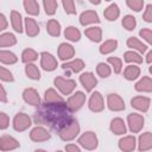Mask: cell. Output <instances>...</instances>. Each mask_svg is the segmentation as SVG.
<instances>
[{
  "label": "cell",
  "instance_id": "obj_1",
  "mask_svg": "<svg viewBox=\"0 0 152 152\" xmlns=\"http://www.w3.org/2000/svg\"><path fill=\"white\" fill-rule=\"evenodd\" d=\"M66 104L64 102L62 103H49V107L43 108L39 113L36 114V121L38 122H45L51 125L53 128L56 127H65L63 122H66Z\"/></svg>",
  "mask_w": 152,
  "mask_h": 152
},
{
  "label": "cell",
  "instance_id": "obj_2",
  "mask_svg": "<svg viewBox=\"0 0 152 152\" xmlns=\"http://www.w3.org/2000/svg\"><path fill=\"white\" fill-rule=\"evenodd\" d=\"M78 132H80V125L76 120H72L69 122V125H66L61 129L59 135L63 140H71L78 134Z\"/></svg>",
  "mask_w": 152,
  "mask_h": 152
},
{
  "label": "cell",
  "instance_id": "obj_3",
  "mask_svg": "<svg viewBox=\"0 0 152 152\" xmlns=\"http://www.w3.org/2000/svg\"><path fill=\"white\" fill-rule=\"evenodd\" d=\"M55 86L64 94V95H69L76 87L75 81L72 80H66L63 77H56L55 78Z\"/></svg>",
  "mask_w": 152,
  "mask_h": 152
},
{
  "label": "cell",
  "instance_id": "obj_4",
  "mask_svg": "<svg viewBox=\"0 0 152 152\" xmlns=\"http://www.w3.org/2000/svg\"><path fill=\"white\" fill-rule=\"evenodd\" d=\"M78 142L87 150H94L97 147V138L93 132H87L83 135H81Z\"/></svg>",
  "mask_w": 152,
  "mask_h": 152
},
{
  "label": "cell",
  "instance_id": "obj_5",
  "mask_svg": "<svg viewBox=\"0 0 152 152\" xmlns=\"http://www.w3.org/2000/svg\"><path fill=\"white\" fill-rule=\"evenodd\" d=\"M84 101H86V95L82 91H77L71 97H69L68 103H66V107L70 110L75 112V110H77V109H80L82 107V104L84 103Z\"/></svg>",
  "mask_w": 152,
  "mask_h": 152
},
{
  "label": "cell",
  "instance_id": "obj_6",
  "mask_svg": "<svg viewBox=\"0 0 152 152\" xmlns=\"http://www.w3.org/2000/svg\"><path fill=\"white\" fill-rule=\"evenodd\" d=\"M13 126H14V129L18 131V132L25 131L26 128H28V127L31 126V119H30L26 114L19 113V114H17L15 118H14Z\"/></svg>",
  "mask_w": 152,
  "mask_h": 152
},
{
  "label": "cell",
  "instance_id": "obj_7",
  "mask_svg": "<svg viewBox=\"0 0 152 152\" xmlns=\"http://www.w3.org/2000/svg\"><path fill=\"white\" fill-rule=\"evenodd\" d=\"M128 125H129V128L132 132L138 133L144 126V118L140 114L132 113L128 115Z\"/></svg>",
  "mask_w": 152,
  "mask_h": 152
},
{
  "label": "cell",
  "instance_id": "obj_8",
  "mask_svg": "<svg viewBox=\"0 0 152 152\" xmlns=\"http://www.w3.org/2000/svg\"><path fill=\"white\" fill-rule=\"evenodd\" d=\"M107 102H108V108L110 110L119 112V110L125 109V102H124V100L119 95H116V94H109L108 95V99H107Z\"/></svg>",
  "mask_w": 152,
  "mask_h": 152
},
{
  "label": "cell",
  "instance_id": "obj_9",
  "mask_svg": "<svg viewBox=\"0 0 152 152\" xmlns=\"http://www.w3.org/2000/svg\"><path fill=\"white\" fill-rule=\"evenodd\" d=\"M104 104H103V97L99 91H95L89 100V108L93 112H101L103 109Z\"/></svg>",
  "mask_w": 152,
  "mask_h": 152
},
{
  "label": "cell",
  "instance_id": "obj_10",
  "mask_svg": "<svg viewBox=\"0 0 152 152\" xmlns=\"http://www.w3.org/2000/svg\"><path fill=\"white\" fill-rule=\"evenodd\" d=\"M42 66L44 70H48V71H52L57 68V61L55 59V57L51 55V53H48V52H43L42 53Z\"/></svg>",
  "mask_w": 152,
  "mask_h": 152
},
{
  "label": "cell",
  "instance_id": "obj_11",
  "mask_svg": "<svg viewBox=\"0 0 152 152\" xmlns=\"http://www.w3.org/2000/svg\"><path fill=\"white\" fill-rule=\"evenodd\" d=\"M80 81H81L82 86L86 88L87 91H90L96 86V83H97L95 76L91 72H84V74H82L80 76Z\"/></svg>",
  "mask_w": 152,
  "mask_h": 152
},
{
  "label": "cell",
  "instance_id": "obj_12",
  "mask_svg": "<svg viewBox=\"0 0 152 152\" xmlns=\"http://www.w3.org/2000/svg\"><path fill=\"white\" fill-rule=\"evenodd\" d=\"M17 147H19V142L14 138H12L10 135H4L0 138V148L2 151H10V150H14Z\"/></svg>",
  "mask_w": 152,
  "mask_h": 152
},
{
  "label": "cell",
  "instance_id": "obj_13",
  "mask_svg": "<svg viewBox=\"0 0 152 152\" xmlns=\"http://www.w3.org/2000/svg\"><path fill=\"white\" fill-rule=\"evenodd\" d=\"M30 138L33 141H44L50 138V134L43 127H34L30 133Z\"/></svg>",
  "mask_w": 152,
  "mask_h": 152
},
{
  "label": "cell",
  "instance_id": "obj_14",
  "mask_svg": "<svg viewBox=\"0 0 152 152\" xmlns=\"http://www.w3.org/2000/svg\"><path fill=\"white\" fill-rule=\"evenodd\" d=\"M131 103H132V107H134L141 112H146L150 107V99L144 97V96H137V97L132 99Z\"/></svg>",
  "mask_w": 152,
  "mask_h": 152
},
{
  "label": "cell",
  "instance_id": "obj_15",
  "mask_svg": "<svg viewBox=\"0 0 152 152\" xmlns=\"http://www.w3.org/2000/svg\"><path fill=\"white\" fill-rule=\"evenodd\" d=\"M23 96H24V100H25L27 103L32 104V106H38V104H39V102H40L38 93H37L34 89H32V88L25 89V91H24Z\"/></svg>",
  "mask_w": 152,
  "mask_h": 152
},
{
  "label": "cell",
  "instance_id": "obj_16",
  "mask_svg": "<svg viewBox=\"0 0 152 152\" xmlns=\"http://www.w3.org/2000/svg\"><path fill=\"white\" fill-rule=\"evenodd\" d=\"M80 21L82 25H88V24H93V23H99V15L96 12L94 11H86L81 14L80 17Z\"/></svg>",
  "mask_w": 152,
  "mask_h": 152
},
{
  "label": "cell",
  "instance_id": "obj_17",
  "mask_svg": "<svg viewBox=\"0 0 152 152\" xmlns=\"http://www.w3.org/2000/svg\"><path fill=\"white\" fill-rule=\"evenodd\" d=\"M119 147L124 152H131V151H133L134 147H135V139H134V137L128 135V137L122 138L119 141Z\"/></svg>",
  "mask_w": 152,
  "mask_h": 152
},
{
  "label": "cell",
  "instance_id": "obj_18",
  "mask_svg": "<svg viewBox=\"0 0 152 152\" xmlns=\"http://www.w3.org/2000/svg\"><path fill=\"white\" fill-rule=\"evenodd\" d=\"M75 53V50L71 45L66 44V43H63L59 45V49H58V56L61 59H69L74 56Z\"/></svg>",
  "mask_w": 152,
  "mask_h": 152
},
{
  "label": "cell",
  "instance_id": "obj_19",
  "mask_svg": "<svg viewBox=\"0 0 152 152\" xmlns=\"http://www.w3.org/2000/svg\"><path fill=\"white\" fill-rule=\"evenodd\" d=\"M83 66H84V63H83L82 59H75V61H72V62L64 63V64L62 65V68H63L64 70H68V71H70V72H78V71H81V70L83 69Z\"/></svg>",
  "mask_w": 152,
  "mask_h": 152
},
{
  "label": "cell",
  "instance_id": "obj_20",
  "mask_svg": "<svg viewBox=\"0 0 152 152\" xmlns=\"http://www.w3.org/2000/svg\"><path fill=\"white\" fill-rule=\"evenodd\" d=\"M152 147V135L150 132L144 133L139 138V150L140 151H147Z\"/></svg>",
  "mask_w": 152,
  "mask_h": 152
},
{
  "label": "cell",
  "instance_id": "obj_21",
  "mask_svg": "<svg viewBox=\"0 0 152 152\" xmlns=\"http://www.w3.org/2000/svg\"><path fill=\"white\" fill-rule=\"evenodd\" d=\"M25 27H26V33L30 37H34L39 33V27L36 23L34 19L32 18H26L25 19Z\"/></svg>",
  "mask_w": 152,
  "mask_h": 152
},
{
  "label": "cell",
  "instance_id": "obj_22",
  "mask_svg": "<svg viewBox=\"0 0 152 152\" xmlns=\"http://www.w3.org/2000/svg\"><path fill=\"white\" fill-rule=\"evenodd\" d=\"M110 129L115 134H124L126 132V126H125L124 121L120 118H116V119H113L112 120V122H110Z\"/></svg>",
  "mask_w": 152,
  "mask_h": 152
},
{
  "label": "cell",
  "instance_id": "obj_23",
  "mask_svg": "<svg viewBox=\"0 0 152 152\" xmlns=\"http://www.w3.org/2000/svg\"><path fill=\"white\" fill-rule=\"evenodd\" d=\"M135 89L138 91H147V93H150L152 90V80L150 77H142L135 84Z\"/></svg>",
  "mask_w": 152,
  "mask_h": 152
},
{
  "label": "cell",
  "instance_id": "obj_24",
  "mask_svg": "<svg viewBox=\"0 0 152 152\" xmlns=\"http://www.w3.org/2000/svg\"><path fill=\"white\" fill-rule=\"evenodd\" d=\"M86 36L93 42H100L102 37V31L100 27H89L86 30Z\"/></svg>",
  "mask_w": 152,
  "mask_h": 152
},
{
  "label": "cell",
  "instance_id": "obj_25",
  "mask_svg": "<svg viewBox=\"0 0 152 152\" xmlns=\"http://www.w3.org/2000/svg\"><path fill=\"white\" fill-rule=\"evenodd\" d=\"M46 30H48V32H49L51 36L57 37V36H59V33H61V25H59V23H58L57 20L51 19V20H49L48 24H46Z\"/></svg>",
  "mask_w": 152,
  "mask_h": 152
},
{
  "label": "cell",
  "instance_id": "obj_26",
  "mask_svg": "<svg viewBox=\"0 0 152 152\" xmlns=\"http://www.w3.org/2000/svg\"><path fill=\"white\" fill-rule=\"evenodd\" d=\"M45 101L48 103H62L63 99L53 89H48L45 91Z\"/></svg>",
  "mask_w": 152,
  "mask_h": 152
},
{
  "label": "cell",
  "instance_id": "obj_27",
  "mask_svg": "<svg viewBox=\"0 0 152 152\" xmlns=\"http://www.w3.org/2000/svg\"><path fill=\"white\" fill-rule=\"evenodd\" d=\"M11 19H12V25H13V28L17 31V32H23V23H21V15L20 13H18L17 11H13L11 13Z\"/></svg>",
  "mask_w": 152,
  "mask_h": 152
},
{
  "label": "cell",
  "instance_id": "obj_28",
  "mask_svg": "<svg viewBox=\"0 0 152 152\" xmlns=\"http://www.w3.org/2000/svg\"><path fill=\"white\" fill-rule=\"evenodd\" d=\"M119 7L116 4H112L109 7L106 8L104 11V17L108 19V20H115L118 17H119Z\"/></svg>",
  "mask_w": 152,
  "mask_h": 152
},
{
  "label": "cell",
  "instance_id": "obj_29",
  "mask_svg": "<svg viewBox=\"0 0 152 152\" xmlns=\"http://www.w3.org/2000/svg\"><path fill=\"white\" fill-rule=\"evenodd\" d=\"M127 45H128L129 48H132V49L138 50L139 52H145L146 49H147V46L144 45V44H142L138 38H135V37H131V38L127 40Z\"/></svg>",
  "mask_w": 152,
  "mask_h": 152
},
{
  "label": "cell",
  "instance_id": "obj_30",
  "mask_svg": "<svg viewBox=\"0 0 152 152\" xmlns=\"http://www.w3.org/2000/svg\"><path fill=\"white\" fill-rule=\"evenodd\" d=\"M124 75H125V77H126L127 80L133 81V80H135V78L140 75V69H139L138 66H135V65H129V66L126 68Z\"/></svg>",
  "mask_w": 152,
  "mask_h": 152
},
{
  "label": "cell",
  "instance_id": "obj_31",
  "mask_svg": "<svg viewBox=\"0 0 152 152\" xmlns=\"http://www.w3.org/2000/svg\"><path fill=\"white\" fill-rule=\"evenodd\" d=\"M24 7H25L26 12L30 13V14L36 15V14L39 13V5H38L37 1H33V0H26V1H24Z\"/></svg>",
  "mask_w": 152,
  "mask_h": 152
},
{
  "label": "cell",
  "instance_id": "obj_32",
  "mask_svg": "<svg viewBox=\"0 0 152 152\" xmlns=\"http://www.w3.org/2000/svg\"><path fill=\"white\" fill-rule=\"evenodd\" d=\"M17 56L10 51H0V62L5 64H13L17 62Z\"/></svg>",
  "mask_w": 152,
  "mask_h": 152
},
{
  "label": "cell",
  "instance_id": "obj_33",
  "mask_svg": "<svg viewBox=\"0 0 152 152\" xmlns=\"http://www.w3.org/2000/svg\"><path fill=\"white\" fill-rule=\"evenodd\" d=\"M64 34H65V38H68L69 40H72V42H77L80 39V37H81L80 31L76 27H74V26L66 27Z\"/></svg>",
  "mask_w": 152,
  "mask_h": 152
},
{
  "label": "cell",
  "instance_id": "obj_34",
  "mask_svg": "<svg viewBox=\"0 0 152 152\" xmlns=\"http://www.w3.org/2000/svg\"><path fill=\"white\" fill-rule=\"evenodd\" d=\"M116 45H118V42L114 40V39H110V40H106L101 46H100V51L101 53H109L112 51H114L116 49Z\"/></svg>",
  "mask_w": 152,
  "mask_h": 152
},
{
  "label": "cell",
  "instance_id": "obj_35",
  "mask_svg": "<svg viewBox=\"0 0 152 152\" xmlns=\"http://www.w3.org/2000/svg\"><path fill=\"white\" fill-rule=\"evenodd\" d=\"M15 43L17 39L12 33H4L0 36V46H11Z\"/></svg>",
  "mask_w": 152,
  "mask_h": 152
},
{
  "label": "cell",
  "instance_id": "obj_36",
  "mask_svg": "<svg viewBox=\"0 0 152 152\" xmlns=\"http://www.w3.org/2000/svg\"><path fill=\"white\" fill-rule=\"evenodd\" d=\"M25 71H26V75L32 80H38L40 77V72H39L38 68L33 64H27L25 68Z\"/></svg>",
  "mask_w": 152,
  "mask_h": 152
},
{
  "label": "cell",
  "instance_id": "obj_37",
  "mask_svg": "<svg viewBox=\"0 0 152 152\" xmlns=\"http://www.w3.org/2000/svg\"><path fill=\"white\" fill-rule=\"evenodd\" d=\"M37 57H38L37 52L34 50H32V49H26L23 52V62H25V63L33 62V61L37 59Z\"/></svg>",
  "mask_w": 152,
  "mask_h": 152
},
{
  "label": "cell",
  "instance_id": "obj_38",
  "mask_svg": "<svg viewBox=\"0 0 152 152\" xmlns=\"http://www.w3.org/2000/svg\"><path fill=\"white\" fill-rule=\"evenodd\" d=\"M122 25H124V27H125L126 30H128V31L133 30V28L135 27V25H137L135 18L132 17V15H126V17H124V19H122Z\"/></svg>",
  "mask_w": 152,
  "mask_h": 152
},
{
  "label": "cell",
  "instance_id": "obj_39",
  "mask_svg": "<svg viewBox=\"0 0 152 152\" xmlns=\"http://www.w3.org/2000/svg\"><path fill=\"white\" fill-rule=\"evenodd\" d=\"M125 61L126 62H133V63H141L142 57H140V55H138L134 51H128L125 53Z\"/></svg>",
  "mask_w": 152,
  "mask_h": 152
},
{
  "label": "cell",
  "instance_id": "obj_40",
  "mask_svg": "<svg viewBox=\"0 0 152 152\" xmlns=\"http://www.w3.org/2000/svg\"><path fill=\"white\" fill-rule=\"evenodd\" d=\"M108 62L113 65L115 74H120L121 68H122V62H121V59L118 58V57H109V58H108Z\"/></svg>",
  "mask_w": 152,
  "mask_h": 152
},
{
  "label": "cell",
  "instance_id": "obj_41",
  "mask_svg": "<svg viewBox=\"0 0 152 152\" xmlns=\"http://www.w3.org/2000/svg\"><path fill=\"white\" fill-rule=\"evenodd\" d=\"M44 8H45V12L46 14H50L52 15L55 12H56V8H57V2L56 1H44Z\"/></svg>",
  "mask_w": 152,
  "mask_h": 152
},
{
  "label": "cell",
  "instance_id": "obj_42",
  "mask_svg": "<svg viewBox=\"0 0 152 152\" xmlns=\"http://www.w3.org/2000/svg\"><path fill=\"white\" fill-rule=\"evenodd\" d=\"M97 74L101 76V77H108L110 75V69L107 64L104 63H100L97 65Z\"/></svg>",
  "mask_w": 152,
  "mask_h": 152
},
{
  "label": "cell",
  "instance_id": "obj_43",
  "mask_svg": "<svg viewBox=\"0 0 152 152\" xmlns=\"http://www.w3.org/2000/svg\"><path fill=\"white\" fill-rule=\"evenodd\" d=\"M127 5H128L129 8L139 12L142 8V6H144V1L142 0H128L127 1Z\"/></svg>",
  "mask_w": 152,
  "mask_h": 152
},
{
  "label": "cell",
  "instance_id": "obj_44",
  "mask_svg": "<svg viewBox=\"0 0 152 152\" xmlns=\"http://www.w3.org/2000/svg\"><path fill=\"white\" fill-rule=\"evenodd\" d=\"M0 80L6 81V82H12L13 81V76L7 69L0 66Z\"/></svg>",
  "mask_w": 152,
  "mask_h": 152
},
{
  "label": "cell",
  "instance_id": "obj_45",
  "mask_svg": "<svg viewBox=\"0 0 152 152\" xmlns=\"http://www.w3.org/2000/svg\"><path fill=\"white\" fill-rule=\"evenodd\" d=\"M63 7H64L65 12L69 13V14H74V13H76V10H75V2H74V1H63Z\"/></svg>",
  "mask_w": 152,
  "mask_h": 152
},
{
  "label": "cell",
  "instance_id": "obj_46",
  "mask_svg": "<svg viewBox=\"0 0 152 152\" xmlns=\"http://www.w3.org/2000/svg\"><path fill=\"white\" fill-rule=\"evenodd\" d=\"M8 122H10V119H8L7 114L0 113V129L7 128L8 127Z\"/></svg>",
  "mask_w": 152,
  "mask_h": 152
},
{
  "label": "cell",
  "instance_id": "obj_47",
  "mask_svg": "<svg viewBox=\"0 0 152 152\" xmlns=\"http://www.w3.org/2000/svg\"><path fill=\"white\" fill-rule=\"evenodd\" d=\"M140 36L147 42V43H152V38H151V30L150 28H142L140 31Z\"/></svg>",
  "mask_w": 152,
  "mask_h": 152
},
{
  "label": "cell",
  "instance_id": "obj_48",
  "mask_svg": "<svg viewBox=\"0 0 152 152\" xmlns=\"http://www.w3.org/2000/svg\"><path fill=\"white\" fill-rule=\"evenodd\" d=\"M144 19L146 21H152V5H148L146 7V12L144 14Z\"/></svg>",
  "mask_w": 152,
  "mask_h": 152
},
{
  "label": "cell",
  "instance_id": "obj_49",
  "mask_svg": "<svg viewBox=\"0 0 152 152\" xmlns=\"http://www.w3.org/2000/svg\"><path fill=\"white\" fill-rule=\"evenodd\" d=\"M6 27H7V20H6L4 14H0V31L5 30Z\"/></svg>",
  "mask_w": 152,
  "mask_h": 152
},
{
  "label": "cell",
  "instance_id": "obj_50",
  "mask_svg": "<svg viewBox=\"0 0 152 152\" xmlns=\"http://www.w3.org/2000/svg\"><path fill=\"white\" fill-rule=\"evenodd\" d=\"M0 101L2 102H7V96H6V91L4 89V87L0 84Z\"/></svg>",
  "mask_w": 152,
  "mask_h": 152
},
{
  "label": "cell",
  "instance_id": "obj_51",
  "mask_svg": "<svg viewBox=\"0 0 152 152\" xmlns=\"http://www.w3.org/2000/svg\"><path fill=\"white\" fill-rule=\"evenodd\" d=\"M65 150H66V152H81L76 145H66Z\"/></svg>",
  "mask_w": 152,
  "mask_h": 152
},
{
  "label": "cell",
  "instance_id": "obj_52",
  "mask_svg": "<svg viewBox=\"0 0 152 152\" xmlns=\"http://www.w3.org/2000/svg\"><path fill=\"white\" fill-rule=\"evenodd\" d=\"M152 61V52H148L147 53V63H151Z\"/></svg>",
  "mask_w": 152,
  "mask_h": 152
},
{
  "label": "cell",
  "instance_id": "obj_53",
  "mask_svg": "<svg viewBox=\"0 0 152 152\" xmlns=\"http://www.w3.org/2000/svg\"><path fill=\"white\" fill-rule=\"evenodd\" d=\"M36 152H45V151H43V150H37Z\"/></svg>",
  "mask_w": 152,
  "mask_h": 152
},
{
  "label": "cell",
  "instance_id": "obj_54",
  "mask_svg": "<svg viewBox=\"0 0 152 152\" xmlns=\"http://www.w3.org/2000/svg\"><path fill=\"white\" fill-rule=\"evenodd\" d=\"M57 152H62V151H57Z\"/></svg>",
  "mask_w": 152,
  "mask_h": 152
}]
</instances>
